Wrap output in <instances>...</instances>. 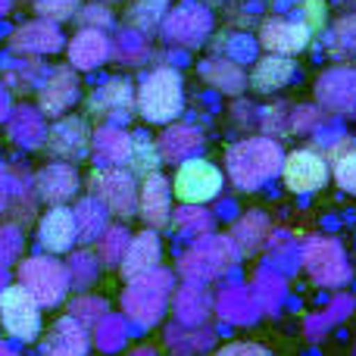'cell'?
<instances>
[{
	"label": "cell",
	"instance_id": "obj_55",
	"mask_svg": "<svg viewBox=\"0 0 356 356\" xmlns=\"http://www.w3.org/2000/svg\"><path fill=\"white\" fill-rule=\"evenodd\" d=\"M0 356H19L16 350H13L10 344H6V341H0Z\"/></svg>",
	"mask_w": 356,
	"mask_h": 356
},
{
	"label": "cell",
	"instance_id": "obj_2",
	"mask_svg": "<svg viewBox=\"0 0 356 356\" xmlns=\"http://www.w3.org/2000/svg\"><path fill=\"white\" fill-rule=\"evenodd\" d=\"M172 272L156 266L147 275H138L122 291V316L135 328H154L163 319L169 300H172Z\"/></svg>",
	"mask_w": 356,
	"mask_h": 356
},
{
	"label": "cell",
	"instance_id": "obj_10",
	"mask_svg": "<svg viewBox=\"0 0 356 356\" xmlns=\"http://www.w3.org/2000/svg\"><path fill=\"white\" fill-rule=\"evenodd\" d=\"M0 325L10 338L29 344L41 334V303L22 284H6L0 294Z\"/></svg>",
	"mask_w": 356,
	"mask_h": 356
},
{
	"label": "cell",
	"instance_id": "obj_28",
	"mask_svg": "<svg viewBox=\"0 0 356 356\" xmlns=\"http://www.w3.org/2000/svg\"><path fill=\"white\" fill-rule=\"evenodd\" d=\"M297 66L291 56H278V54H269V56H259L253 63L250 75H247V85L253 88L257 94H272L278 88H284L291 79H294Z\"/></svg>",
	"mask_w": 356,
	"mask_h": 356
},
{
	"label": "cell",
	"instance_id": "obj_5",
	"mask_svg": "<svg viewBox=\"0 0 356 356\" xmlns=\"http://www.w3.org/2000/svg\"><path fill=\"white\" fill-rule=\"evenodd\" d=\"M19 284L41 303V309H54L66 300L72 291L69 284V269L66 263L54 257V253H38L19 263Z\"/></svg>",
	"mask_w": 356,
	"mask_h": 356
},
{
	"label": "cell",
	"instance_id": "obj_62",
	"mask_svg": "<svg viewBox=\"0 0 356 356\" xmlns=\"http://www.w3.org/2000/svg\"><path fill=\"white\" fill-rule=\"evenodd\" d=\"M106 3H110V0H106Z\"/></svg>",
	"mask_w": 356,
	"mask_h": 356
},
{
	"label": "cell",
	"instance_id": "obj_40",
	"mask_svg": "<svg viewBox=\"0 0 356 356\" xmlns=\"http://www.w3.org/2000/svg\"><path fill=\"white\" fill-rule=\"evenodd\" d=\"M172 222L178 232L191 241H200V238H207V234H213V216H209L207 209L194 207V203H181V209L172 216Z\"/></svg>",
	"mask_w": 356,
	"mask_h": 356
},
{
	"label": "cell",
	"instance_id": "obj_25",
	"mask_svg": "<svg viewBox=\"0 0 356 356\" xmlns=\"http://www.w3.org/2000/svg\"><path fill=\"white\" fill-rule=\"evenodd\" d=\"M131 150V135L116 122H104L91 131V156L97 166H125Z\"/></svg>",
	"mask_w": 356,
	"mask_h": 356
},
{
	"label": "cell",
	"instance_id": "obj_45",
	"mask_svg": "<svg viewBox=\"0 0 356 356\" xmlns=\"http://www.w3.org/2000/svg\"><path fill=\"white\" fill-rule=\"evenodd\" d=\"M104 313H110V307H106V300L104 297H94V294H88V291H81L79 297H75L72 303H69V316L72 319H79L81 325L91 332L94 328V322L100 319Z\"/></svg>",
	"mask_w": 356,
	"mask_h": 356
},
{
	"label": "cell",
	"instance_id": "obj_8",
	"mask_svg": "<svg viewBox=\"0 0 356 356\" xmlns=\"http://www.w3.org/2000/svg\"><path fill=\"white\" fill-rule=\"evenodd\" d=\"M160 31L175 47L194 50L200 44H207L209 31H213V13H209V6L203 0H181L166 13Z\"/></svg>",
	"mask_w": 356,
	"mask_h": 356
},
{
	"label": "cell",
	"instance_id": "obj_31",
	"mask_svg": "<svg viewBox=\"0 0 356 356\" xmlns=\"http://www.w3.org/2000/svg\"><path fill=\"white\" fill-rule=\"evenodd\" d=\"M72 216H75V234H79L81 244H94V241L106 232V225H110V209L94 194L81 197V200L75 203Z\"/></svg>",
	"mask_w": 356,
	"mask_h": 356
},
{
	"label": "cell",
	"instance_id": "obj_11",
	"mask_svg": "<svg viewBox=\"0 0 356 356\" xmlns=\"http://www.w3.org/2000/svg\"><path fill=\"white\" fill-rule=\"evenodd\" d=\"M282 181L291 194H316L328 184V156L319 147H297L291 154H284L282 163Z\"/></svg>",
	"mask_w": 356,
	"mask_h": 356
},
{
	"label": "cell",
	"instance_id": "obj_43",
	"mask_svg": "<svg viewBox=\"0 0 356 356\" xmlns=\"http://www.w3.org/2000/svg\"><path fill=\"white\" fill-rule=\"evenodd\" d=\"M253 294H257L263 313H272L278 309V303L284 300V278L278 275L275 269H263L257 272V282H253Z\"/></svg>",
	"mask_w": 356,
	"mask_h": 356
},
{
	"label": "cell",
	"instance_id": "obj_42",
	"mask_svg": "<svg viewBox=\"0 0 356 356\" xmlns=\"http://www.w3.org/2000/svg\"><path fill=\"white\" fill-rule=\"evenodd\" d=\"M129 228L125 225H106V232L97 238V257L104 266H119L129 247Z\"/></svg>",
	"mask_w": 356,
	"mask_h": 356
},
{
	"label": "cell",
	"instance_id": "obj_53",
	"mask_svg": "<svg viewBox=\"0 0 356 356\" xmlns=\"http://www.w3.org/2000/svg\"><path fill=\"white\" fill-rule=\"evenodd\" d=\"M213 356H272V353L259 344H250V341H238V344L222 347V350L213 353Z\"/></svg>",
	"mask_w": 356,
	"mask_h": 356
},
{
	"label": "cell",
	"instance_id": "obj_46",
	"mask_svg": "<svg viewBox=\"0 0 356 356\" xmlns=\"http://www.w3.org/2000/svg\"><path fill=\"white\" fill-rule=\"evenodd\" d=\"M353 309V297H347V294H341L338 300L332 303V307H325L322 309V316H316V319H309L307 322V332L309 334H322L332 322H341V319H347V313Z\"/></svg>",
	"mask_w": 356,
	"mask_h": 356
},
{
	"label": "cell",
	"instance_id": "obj_56",
	"mask_svg": "<svg viewBox=\"0 0 356 356\" xmlns=\"http://www.w3.org/2000/svg\"><path fill=\"white\" fill-rule=\"evenodd\" d=\"M129 356H156V353L150 350V347H138V350H131Z\"/></svg>",
	"mask_w": 356,
	"mask_h": 356
},
{
	"label": "cell",
	"instance_id": "obj_38",
	"mask_svg": "<svg viewBox=\"0 0 356 356\" xmlns=\"http://www.w3.org/2000/svg\"><path fill=\"white\" fill-rule=\"evenodd\" d=\"M160 147H156V141L150 135H144V131H135L131 135V150H129V163L125 166L131 169L135 175H150V172H160Z\"/></svg>",
	"mask_w": 356,
	"mask_h": 356
},
{
	"label": "cell",
	"instance_id": "obj_9",
	"mask_svg": "<svg viewBox=\"0 0 356 356\" xmlns=\"http://www.w3.org/2000/svg\"><path fill=\"white\" fill-rule=\"evenodd\" d=\"M225 188V175H222L219 166H213L209 160H200V156H191V160L178 163L175 178H172V194L181 203H194V207H203V203L216 200Z\"/></svg>",
	"mask_w": 356,
	"mask_h": 356
},
{
	"label": "cell",
	"instance_id": "obj_54",
	"mask_svg": "<svg viewBox=\"0 0 356 356\" xmlns=\"http://www.w3.org/2000/svg\"><path fill=\"white\" fill-rule=\"evenodd\" d=\"M13 113V97H10V88L0 81V125L6 122V116Z\"/></svg>",
	"mask_w": 356,
	"mask_h": 356
},
{
	"label": "cell",
	"instance_id": "obj_13",
	"mask_svg": "<svg viewBox=\"0 0 356 356\" xmlns=\"http://www.w3.org/2000/svg\"><path fill=\"white\" fill-rule=\"evenodd\" d=\"M316 104L322 110H328L332 116H356V69H325L316 81Z\"/></svg>",
	"mask_w": 356,
	"mask_h": 356
},
{
	"label": "cell",
	"instance_id": "obj_37",
	"mask_svg": "<svg viewBox=\"0 0 356 356\" xmlns=\"http://www.w3.org/2000/svg\"><path fill=\"white\" fill-rule=\"evenodd\" d=\"M166 13H169V0H135L129 6V13H125V25L150 38L154 31H160Z\"/></svg>",
	"mask_w": 356,
	"mask_h": 356
},
{
	"label": "cell",
	"instance_id": "obj_44",
	"mask_svg": "<svg viewBox=\"0 0 356 356\" xmlns=\"http://www.w3.org/2000/svg\"><path fill=\"white\" fill-rule=\"evenodd\" d=\"M25 247V232L19 222H6L0 225V272H10L19 263Z\"/></svg>",
	"mask_w": 356,
	"mask_h": 356
},
{
	"label": "cell",
	"instance_id": "obj_51",
	"mask_svg": "<svg viewBox=\"0 0 356 356\" xmlns=\"http://www.w3.org/2000/svg\"><path fill=\"white\" fill-rule=\"evenodd\" d=\"M13 188H16V169H10L6 163H0V216H10Z\"/></svg>",
	"mask_w": 356,
	"mask_h": 356
},
{
	"label": "cell",
	"instance_id": "obj_32",
	"mask_svg": "<svg viewBox=\"0 0 356 356\" xmlns=\"http://www.w3.org/2000/svg\"><path fill=\"white\" fill-rule=\"evenodd\" d=\"M269 238H272V222L266 219L263 213H247L244 219L234 222L232 241L238 244L241 257H250V253H257Z\"/></svg>",
	"mask_w": 356,
	"mask_h": 356
},
{
	"label": "cell",
	"instance_id": "obj_58",
	"mask_svg": "<svg viewBox=\"0 0 356 356\" xmlns=\"http://www.w3.org/2000/svg\"><path fill=\"white\" fill-rule=\"evenodd\" d=\"M6 284H10V278H6V272H0V294H3Z\"/></svg>",
	"mask_w": 356,
	"mask_h": 356
},
{
	"label": "cell",
	"instance_id": "obj_49",
	"mask_svg": "<svg viewBox=\"0 0 356 356\" xmlns=\"http://www.w3.org/2000/svg\"><path fill=\"white\" fill-rule=\"evenodd\" d=\"M334 181H338L341 191L356 197V147L334 160Z\"/></svg>",
	"mask_w": 356,
	"mask_h": 356
},
{
	"label": "cell",
	"instance_id": "obj_17",
	"mask_svg": "<svg viewBox=\"0 0 356 356\" xmlns=\"http://www.w3.org/2000/svg\"><path fill=\"white\" fill-rule=\"evenodd\" d=\"M79 188H81V178H79L75 163L54 160L35 172L38 200H44L47 207H63V203H69L75 194H79Z\"/></svg>",
	"mask_w": 356,
	"mask_h": 356
},
{
	"label": "cell",
	"instance_id": "obj_23",
	"mask_svg": "<svg viewBox=\"0 0 356 356\" xmlns=\"http://www.w3.org/2000/svg\"><path fill=\"white\" fill-rule=\"evenodd\" d=\"M6 135L16 147L22 150H38L44 147V138H47V116L41 113V106L31 104H19L13 106V113L6 116Z\"/></svg>",
	"mask_w": 356,
	"mask_h": 356
},
{
	"label": "cell",
	"instance_id": "obj_7",
	"mask_svg": "<svg viewBox=\"0 0 356 356\" xmlns=\"http://www.w3.org/2000/svg\"><path fill=\"white\" fill-rule=\"evenodd\" d=\"M88 191L110 209V216L131 219L138 213V181L131 169L122 166H97L88 178Z\"/></svg>",
	"mask_w": 356,
	"mask_h": 356
},
{
	"label": "cell",
	"instance_id": "obj_36",
	"mask_svg": "<svg viewBox=\"0 0 356 356\" xmlns=\"http://www.w3.org/2000/svg\"><path fill=\"white\" fill-rule=\"evenodd\" d=\"M213 341H216L213 328H203V325H181V322H175V325L166 328V344L181 356L203 353Z\"/></svg>",
	"mask_w": 356,
	"mask_h": 356
},
{
	"label": "cell",
	"instance_id": "obj_61",
	"mask_svg": "<svg viewBox=\"0 0 356 356\" xmlns=\"http://www.w3.org/2000/svg\"><path fill=\"white\" fill-rule=\"evenodd\" d=\"M353 356H356V350H353Z\"/></svg>",
	"mask_w": 356,
	"mask_h": 356
},
{
	"label": "cell",
	"instance_id": "obj_19",
	"mask_svg": "<svg viewBox=\"0 0 356 356\" xmlns=\"http://www.w3.org/2000/svg\"><path fill=\"white\" fill-rule=\"evenodd\" d=\"M138 216L144 219L147 228H166L172 222V184L160 172L144 175L141 188H138Z\"/></svg>",
	"mask_w": 356,
	"mask_h": 356
},
{
	"label": "cell",
	"instance_id": "obj_50",
	"mask_svg": "<svg viewBox=\"0 0 356 356\" xmlns=\"http://www.w3.org/2000/svg\"><path fill=\"white\" fill-rule=\"evenodd\" d=\"M303 22H307V29L313 31V38L319 35V31L325 29V22H328L325 0H303Z\"/></svg>",
	"mask_w": 356,
	"mask_h": 356
},
{
	"label": "cell",
	"instance_id": "obj_16",
	"mask_svg": "<svg viewBox=\"0 0 356 356\" xmlns=\"http://www.w3.org/2000/svg\"><path fill=\"white\" fill-rule=\"evenodd\" d=\"M88 110L94 116H100L104 122H116L125 125L135 116V85L129 79H106L104 85L94 88L91 100H88Z\"/></svg>",
	"mask_w": 356,
	"mask_h": 356
},
{
	"label": "cell",
	"instance_id": "obj_1",
	"mask_svg": "<svg viewBox=\"0 0 356 356\" xmlns=\"http://www.w3.org/2000/svg\"><path fill=\"white\" fill-rule=\"evenodd\" d=\"M284 150L272 135L244 138L232 144L225 154V172L238 191H259L282 172Z\"/></svg>",
	"mask_w": 356,
	"mask_h": 356
},
{
	"label": "cell",
	"instance_id": "obj_35",
	"mask_svg": "<svg viewBox=\"0 0 356 356\" xmlns=\"http://www.w3.org/2000/svg\"><path fill=\"white\" fill-rule=\"evenodd\" d=\"M110 56L116 63H125V66H141L144 60L150 56V44H147V35L135 29H119L116 38H110Z\"/></svg>",
	"mask_w": 356,
	"mask_h": 356
},
{
	"label": "cell",
	"instance_id": "obj_59",
	"mask_svg": "<svg viewBox=\"0 0 356 356\" xmlns=\"http://www.w3.org/2000/svg\"><path fill=\"white\" fill-rule=\"evenodd\" d=\"M203 3H222V0H203Z\"/></svg>",
	"mask_w": 356,
	"mask_h": 356
},
{
	"label": "cell",
	"instance_id": "obj_34",
	"mask_svg": "<svg viewBox=\"0 0 356 356\" xmlns=\"http://www.w3.org/2000/svg\"><path fill=\"white\" fill-rule=\"evenodd\" d=\"M129 341V319L119 313H104L91 328V344L100 353H116Z\"/></svg>",
	"mask_w": 356,
	"mask_h": 356
},
{
	"label": "cell",
	"instance_id": "obj_41",
	"mask_svg": "<svg viewBox=\"0 0 356 356\" xmlns=\"http://www.w3.org/2000/svg\"><path fill=\"white\" fill-rule=\"evenodd\" d=\"M328 54L338 60H350L356 56V13L341 16L328 31Z\"/></svg>",
	"mask_w": 356,
	"mask_h": 356
},
{
	"label": "cell",
	"instance_id": "obj_39",
	"mask_svg": "<svg viewBox=\"0 0 356 356\" xmlns=\"http://www.w3.org/2000/svg\"><path fill=\"white\" fill-rule=\"evenodd\" d=\"M66 269H69V284H72L75 291H88V288H94V282H97L104 263H100L97 253L85 247V250H72V253H69Z\"/></svg>",
	"mask_w": 356,
	"mask_h": 356
},
{
	"label": "cell",
	"instance_id": "obj_48",
	"mask_svg": "<svg viewBox=\"0 0 356 356\" xmlns=\"http://www.w3.org/2000/svg\"><path fill=\"white\" fill-rule=\"evenodd\" d=\"M31 3H35L38 16L50 19V22H66V19H72L79 13L81 0H31Z\"/></svg>",
	"mask_w": 356,
	"mask_h": 356
},
{
	"label": "cell",
	"instance_id": "obj_14",
	"mask_svg": "<svg viewBox=\"0 0 356 356\" xmlns=\"http://www.w3.org/2000/svg\"><path fill=\"white\" fill-rule=\"evenodd\" d=\"M44 147L54 160L79 163L85 154H91V129L81 116H56V122L47 129Z\"/></svg>",
	"mask_w": 356,
	"mask_h": 356
},
{
	"label": "cell",
	"instance_id": "obj_6",
	"mask_svg": "<svg viewBox=\"0 0 356 356\" xmlns=\"http://www.w3.org/2000/svg\"><path fill=\"white\" fill-rule=\"evenodd\" d=\"M300 259H303V269L309 272V278L316 284H322V288H344L353 278V266L347 259L344 247L334 238H325V234L309 238Z\"/></svg>",
	"mask_w": 356,
	"mask_h": 356
},
{
	"label": "cell",
	"instance_id": "obj_27",
	"mask_svg": "<svg viewBox=\"0 0 356 356\" xmlns=\"http://www.w3.org/2000/svg\"><path fill=\"white\" fill-rule=\"evenodd\" d=\"M156 147H160L163 163H184L203 150V131L197 129V125L175 122L160 135Z\"/></svg>",
	"mask_w": 356,
	"mask_h": 356
},
{
	"label": "cell",
	"instance_id": "obj_21",
	"mask_svg": "<svg viewBox=\"0 0 356 356\" xmlns=\"http://www.w3.org/2000/svg\"><path fill=\"white\" fill-rule=\"evenodd\" d=\"M66 54L75 72H94L110 60V35L104 29H79L66 44Z\"/></svg>",
	"mask_w": 356,
	"mask_h": 356
},
{
	"label": "cell",
	"instance_id": "obj_30",
	"mask_svg": "<svg viewBox=\"0 0 356 356\" xmlns=\"http://www.w3.org/2000/svg\"><path fill=\"white\" fill-rule=\"evenodd\" d=\"M200 75L209 88H216L222 94H232V97L244 94V88H247V72L232 56H209V60H203Z\"/></svg>",
	"mask_w": 356,
	"mask_h": 356
},
{
	"label": "cell",
	"instance_id": "obj_3",
	"mask_svg": "<svg viewBox=\"0 0 356 356\" xmlns=\"http://www.w3.org/2000/svg\"><path fill=\"white\" fill-rule=\"evenodd\" d=\"M135 106L147 122L166 125L175 122L178 113L184 110V85L181 72L175 66H156L141 79L135 91Z\"/></svg>",
	"mask_w": 356,
	"mask_h": 356
},
{
	"label": "cell",
	"instance_id": "obj_18",
	"mask_svg": "<svg viewBox=\"0 0 356 356\" xmlns=\"http://www.w3.org/2000/svg\"><path fill=\"white\" fill-rule=\"evenodd\" d=\"M313 41V31L307 29V22H294V19H282V16H272L259 25V44H263L269 54L278 56H294L300 50L309 47Z\"/></svg>",
	"mask_w": 356,
	"mask_h": 356
},
{
	"label": "cell",
	"instance_id": "obj_4",
	"mask_svg": "<svg viewBox=\"0 0 356 356\" xmlns=\"http://www.w3.org/2000/svg\"><path fill=\"white\" fill-rule=\"evenodd\" d=\"M238 259L241 250L232 241V234H207V238L194 241V247L178 259V272L184 282L209 284L219 275H225L228 269H234Z\"/></svg>",
	"mask_w": 356,
	"mask_h": 356
},
{
	"label": "cell",
	"instance_id": "obj_57",
	"mask_svg": "<svg viewBox=\"0 0 356 356\" xmlns=\"http://www.w3.org/2000/svg\"><path fill=\"white\" fill-rule=\"evenodd\" d=\"M10 10H13V0H0V19H3Z\"/></svg>",
	"mask_w": 356,
	"mask_h": 356
},
{
	"label": "cell",
	"instance_id": "obj_60",
	"mask_svg": "<svg viewBox=\"0 0 356 356\" xmlns=\"http://www.w3.org/2000/svg\"><path fill=\"white\" fill-rule=\"evenodd\" d=\"M175 356H181V353H175Z\"/></svg>",
	"mask_w": 356,
	"mask_h": 356
},
{
	"label": "cell",
	"instance_id": "obj_47",
	"mask_svg": "<svg viewBox=\"0 0 356 356\" xmlns=\"http://www.w3.org/2000/svg\"><path fill=\"white\" fill-rule=\"evenodd\" d=\"M79 25L81 29H110L113 25V10H110V3L106 0H91V3H85V6H79Z\"/></svg>",
	"mask_w": 356,
	"mask_h": 356
},
{
	"label": "cell",
	"instance_id": "obj_26",
	"mask_svg": "<svg viewBox=\"0 0 356 356\" xmlns=\"http://www.w3.org/2000/svg\"><path fill=\"white\" fill-rule=\"evenodd\" d=\"M216 313L219 319L232 322V325H250L263 316L257 294L250 288H241V284H228L219 297H216Z\"/></svg>",
	"mask_w": 356,
	"mask_h": 356
},
{
	"label": "cell",
	"instance_id": "obj_22",
	"mask_svg": "<svg viewBox=\"0 0 356 356\" xmlns=\"http://www.w3.org/2000/svg\"><path fill=\"white\" fill-rule=\"evenodd\" d=\"M160 234H156V228H144V232L131 234L129 238V247H125V257L122 263H119V272H122L125 282H131V278L138 275H147V272H154L156 266H160Z\"/></svg>",
	"mask_w": 356,
	"mask_h": 356
},
{
	"label": "cell",
	"instance_id": "obj_20",
	"mask_svg": "<svg viewBox=\"0 0 356 356\" xmlns=\"http://www.w3.org/2000/svg\"><path fill=\"white\" fill-rule=\"evenodd\" d=\"M75 241H79V234H75L72 209H69L66 203H63V207H50L47 213L41 216V222H38V244H41V250L60 257V253L72 250Z\"/></svg>",
	"mask_w": 356,
	"mask_h": 356
},
{
	"label": "cell",
	"instance_id": "obj_33",
	"mask_svg": "<svg viewBox=\"0 0 356 356\" xmlns=\"http://www.w3.org/2000/svg\"><path fill=\"white\" fill-rule=\"evenodd\" d=\"M44 72H47V69L38 63V56L13 54V60L3 63V85L13 88V91H38Z\"/></svg>",
	"mask_w": 356,
	"mask_h": 356
},
{
	"label": "cell",
	"instance_id": "obj_12",
	"mask_svg": "<svg viewBox=\"0 0 356 356\" xmlns=\"http://www.w3.org/2000/svg\"><path fill=\"white\" fill-rule=\"evenodd\" d=\"M81 94V85H79V75H75L72 66H54L44 72L41 85H38V106L47 119H56V116H66L69 110L75 106Z\"/></svg>",
	"mask_w": 356,
	"mask_h": 356
},
{
	"label": "cell",
	"instance_id": "obj_52",
	"mask_svg": "<svg viewBox=\"0 0 356 356\" xmlns=\"http://www.w3.org/2000/svg\"><path fill=\"white\" fill-rule=\"evenodd\" d=\"M322 122V113L319 110H309V106H297L291 113V131H309Z\"/></svg>",
	"mask_w": 356,
	"mask_h": 356
},
{
	"label": "cell",
	"instance_id": "obj_24",
	"mask_svg": "<svg viewBox=\"0 0 356 356\" xmlns=\"http://www.w3.org/2000/svg\"><path fill=\"white\" fill-rule=\"evenodd\" d=\"M88 347H91V332L66 313L47 332L41 344V356H88Z\"/></svg>",
	"mask_w": 356,
	"mask_h": 356
},
{
	"label": "cell",
	"instance_id": "obj_15",
	"mask_svg": "<svg viewBox=\"0 0 356 356\" xmlns=\"http://www.w3.org/2000/svg\"><path fill=\"white\" fill-rule=\"evenodd\" d=\"M63 47H66V38L60 31V22H50L44 16L22 22L10 35V54L19 56H50L60 54Z\"/></svg>",
	"mask_w": 356,
	"mask_h": 356
},
{
	"label": "cell",
	"instance_id": "obj_29",
	"mask_svg": "<svg viewBox=\"0 0 356 356\" xmlns=\"http://www.w3.org/2000/svg\"><path fill=\"white\" fill-rule=\"evenodd\" d=\"M172 313L181 325H203L213 313V297H209L207 284L184 282L172 294Z\"/></svg>",
	"mask_w": 356,
	"mask_h": 356
}]
</instances>
